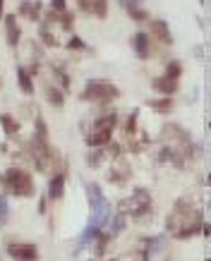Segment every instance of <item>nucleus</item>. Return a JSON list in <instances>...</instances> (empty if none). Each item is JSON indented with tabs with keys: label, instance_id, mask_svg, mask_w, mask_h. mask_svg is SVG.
<instances>
[{
	"label": "nucleus",
	"instance_id": "obj_1",
	"mask_svg": "<svg viewBox=\"0 0 211 261\" xmlns=\"http://www.w3.org/2000/svg\"><path fill=\"white\" fill-rule=\"evenodd\" d=\"M202 223H204V214L195 206L192 199L182 197L175 201L173 211L166 218V230L175 240H190L202 230Z\"/></svg>",
	"mask_w": 211,
	"mask_h": 261
},
{
	"label": "nucleus",
	"instance_id": "obj_2",
	"mask_svg": "<svg viewBox=\"0 0 211 261\" xmlns=\"http://www.w3.org/2000/svg\"><path fill=\"white\" fill-rule=\"evenodd\" d=\"M0 190L5 192V194H12V197L29 199L36 194V182H34L29 170H24L19 166H12L0 175Z\"/></svg>",
	"mask_w": 211,
	"mask_h": 261
},
{
	"label": "nucleus",
	"instance_id": "obj_3",
	"mask_svg": "<svg viewBox=\"0 0 211 261\" xmlns=\"http://www.w3.org/2000/svg\"><path fill=\"white\" fill-rule=\"evenodd\" d=\"M118 98H120V89L108 80H89L84 91L79 94V101L101 103V106H108V103L118 101Z\"/></svg>",
	"mask_w": 211,
	"mask_h": 261
},
{
	"label": "nucleus",
	"instance_id": "obj_4",
	"mask_svg": "<svg viewBox=\"0 0 211 261\" xmlns=\"http://www.w3.org/2000/svg\"><path fill=\"white\" fill-rule=\"evenodd\" d=\"M149 36L154 43H161V46L171 48L173 46V32L166 19H149Z\"/></svg>",
	"mask_w": 211,
	"mask_h": 261
},
{
	"label": "nucleus",
	"instance_id": "obj_5",
	"mask_svg": "<svg viewBox=\"0 0 211 261\" xmlns=\"http://www.w3.org/2000/svg\"><path fill=\"white\" fill-rule=\"evenodd\" d=\"M130 46H132L134 56L139 58V60H149V58L154 56V41L149 36L147 32H137L130 36Z\"/></svg>",
	"mask_w": 211,
	"mask_h": 261
},
{
	"label": "nucleus",
	"instance_id": "obj_6",
	"mask_svg": "<svg viewBox=\"0 0 211 261\" xmlns=\"http://www.w3.org/2000/svg\"><path fill=\"white\" fill-rule=\"evenodd\" d=\"M8 254L12 259L17 261H34L39 259V247L36 245H29V242H10L8 245Z\"/></svg>",
	"mask_w": 211,
	"mask_h": 261
},
{
	"label": "nucleus",
	"instance_id": "obj_7",
	"mask_svg": "<svg viewBox=\"0 0 211 261\" xmlns=\"http://www.w3.org/2000/svg\"><path fill=\"white\" fill-rule=\"evenodd\" d=\"M65 185H67V175L65 170H55L48 182V199L51 201H60L65 197Z\"/></svg>",
	"mask_w": 211,
	"mask_h": 261
},
{
	"label": "nucleus",
	"instance_id": "obj_8",
	"mask_svg": "<svg viewBox=\"0 0 211 261\" xmlns=\"http://www.w3.org/2000/svg\"><path fill=\"white\" fill-rule=\"evenodd\" d=\"M17 15H22L29 22H41L43 15V3L41 0H22V5L17 8Z\"/></svg>",
	"mask_w": 211,
	"mask_h": 261
},
{
	"label": "nucleus",
	"instance_id": "obj_9",
	"mask_svg": "<svg viewBox=\"0 0 211 261\" xmlns=\"http://www.w3.org/2000/svg\"><path fill=\"white\" fill-rule=\"evenodd\" d=\"M132 175V170H130V166H127L123 159H113V168H110L108 173V182L110 185H125L127 177Z\"/></svg>",
	"mask_w": 211,
	"mask_h": 261
},
{
	"label": "nucleus",
	"instance_id": "obj_10",
	"mask_svg": "<svg viewBox=\"0 0 211 261\" xmlns=\"http://www.w3.org/2000/svg\"><path fill=\"white\" fill-rule=\"evenodd\" d=\"M3 22H5V34H8V46L17 48L22 41V29L17 24V15H3Z\"/></svg>",
	"mask_w": 211,
	"mask_h": 261
},
{
	"label": "nucleus",
	"instance_id": "obj_11",
	"mask_svg": "<svg viewBox=\"0 0 211 261\" xmlns=\"http://www.w3.org/2000/svg\"><path fill=\"white\" fill-rule=\"evenodd\" d=\"M17 87L24 96H34L36 94V87H34V77L29 74V70L24 65H17Z\"/></svg>",
	"mask_w": 211,
	"mask_h": 261
},
{
	"label": "nucleus",
	"instance_id": "obj_12",
	"mask_svg": "<svg viewBox=\"0 0 211 261\" xmlns=\"http://www.w3.org/2000/svg\"><path fill=\"white\" fill-rule=\"evenodd\" d=\"M151 89H154L158 96H175V91H178V80H171V77L161 74V77H156V80L151 82Z\"/></svg>",
	"mask_w": 211,
	"mask_h": 261
},
{
	"label": "nucleus",
	"instance_id": "obj_13",
	"mask_svg": "<svg viewBox=\"0 0 211 261\" xmlns=\"http://www.w3.org/2000/svg\"><path fill=\"white\" fill-rule=\"evenodd\" d=\"M147 106H149V108H151L154 113H158V115H171V113L175 111V101H173V96L151 98V101H147Z\"/></svg>",
	"mask_w": 211,
	"mask_h": 261
},
{
	"label": "nucleus",
	"instance_id": "obj_14",
	"mask_svg": "<svg viewBox=\"0 0 211 261\" xmlns=\"http://www.w3.org/2000/svg\"><path fill=\"white\" fill-rule=\"evenodd\" d=\"M46 101L53 106V108H63L65 106V91L60 87H46Z\"/></svg>",
	"mask_w": 211,
	"mask_h": 261
},
{
	"label": "nucleus",
	"instance_id": "obj_15",
	"mask_svg": "<svg viewBox=\"0 0 211 261\" xmlns=\"http://www.w3.org/2000/svg\"><path fill=\"white\" fill-rule=\"evenodd\" d=\"M0 127H3V132L8 137H15L19 129H22V122L12 115H0Z\"/></svg>",
	"mask_w": 211,
	"mask_h": 261
},
{
	"label": "nucleus",
	"instance_id": "obj_16",
	"mask_svg": "<svg viewBox=\"0 0 211 261\" xmlns=\"http://www.w3.org/2000/svg\"><path fill=\"white\" fill-rule=\"evenodd\" d=\"M108 242H110V232L99 230V235L94 238V256H96V259L106 256V247H108Z\"/></svg>",
	"mask_w": 211,
	"mask_h": 261
},
{
	"label": "nucleus",
	"instance_id": "obj_17",
	"mask_svg": "<svg viewBox=\"0 0 211 261\" xmlns=\"http://www.w3.org/2000/svg\"><path fill=\"white\" fill-rule=\"evenodd\" d=\"M39 36H41V43H43V46H48V48H58V46H60V41L55 39V34L51 32V24L41 22V27H39Z\"/></svg>",
	"mask_w": 211,
	"mask_h": 261
},
{
	"label": "nucleus",
	"instance_id": "obj_18",
	"mask_svg": "<svg viewBox=\"0 0 211 261\" xmlns=\"http://www.w3.org/2000/svg\"><path fill=\"white\" fill-rule=\"evenodd\" d=\"M106 161V151L103 146H91V151L86 153V166L89 168H101Z\"/></svg>",
	"mask_w": 211,
	"mask_h": 261
},
{
	"label": "nucleus",
	"instance_id": "obj_19",
	"mask_svg": "<svg viewBox=\"0 0 211 261\" xmlns=\"http://www.w3.org/2000/svg\"><path fill=\"white\" fill-rule=\"evenodd\" d=\"M125 12H127V17H130L132 22H137V24H144V22H149V19H151L149 10H144L142 5H132V8H125Z\"/></svg>",
	"mask_w": 211,
	"mask_h": 261
},
{
	"label": "nucleus",
	"instance_id": "obj_20",
	"mask_svg": "<svg viewBox=\"0 0 211 261\" xmlns=\"http://www.w3.org/2000/svg\"><path fill=\"white\" fill-rule=\"evenodd\" d=\"M86 194H89V204H91V208H94V206H99L101 201H106L103 190L96 185V182H89V185H86Z\"/></svg>",
	"mask_w": 211,
	"mask_h": 261
},
{
	"label": "nucleus",
	"instance_id": "obj_21",
	"mask_svg": "<svg viewBox=\"0 0 211 261\" xmlns=\"http://www.w3.org/2000/svg\"><path fill=\"white\" fill-rule=\"evenodd\" d=\"M89 15L99 17V19H106V17H108V0H91Z\"/></svg>",
	"mask_w": 211,
	"mask_h": 261
},
{
	"label": "nucleus",
	"instance_id": "obj_22",
	"mask_svg": "<svg viewBox=\"0 0 211 261\" xmlns=\"http://www.w3.org/2000/svg\"><path fill=\"white\" fill-rule=\"evenodd\" d=\"M55 27H60L63 32H72V27H75V12H72V10H63Z\"/></svg>",
	"mask_w": 211,
	"mask_h": 261
},
{
	"label": "nucleus",
	"instance_id": "obj_23",
	"mask_svg": "<svg viewBox=\"0 0 211 261\" xmlns=\"http://www.w3.org/2000/svg\"><path fill=\"white\" fill-rule=\"evenodd\" d=\"M182 72H185V67H182V63L180 60H168V65H166V77H171V80H178L182 77Z\"/></svg>",
	"mask_w": 211,
	"mask_h": 261
},
{
	"label": "nucleus",
	"instance_id": "obj_24",
	"mask_svg": "<svg viewBox=\"0 0 211 261\" xmlns=\"http://www.w3.org/2000/svg\"><path fill=\"white\" fill-rule=\"evenodd\" d=\"M110 221V228H113V232H123V230L127 228V216L123 214V211H118L113 218H108Z\"/></svg>",
	"mask_w": 211,
	"mask_h": 261
},
{
	"label": "nucleus",
	"instance_id": "obj_25",
	"mask_svg": "<svg viewBox=\"0 0 211 261\" xmlns=\"http://www.w3.org/2000/svg\"><path fill=\"white\" fill-rule=\"evenodd\" d=\"M65 46H67V50H72V53H77V50H89V48H86V41L82 39V36H77V34H72L70 41H67Z\"/></svg>",
	"mask_w": 211,
	"mask_h": 261
},
{
	"label": "nucleus",
	"instance_id": "obj_26",
	"mask_svg": "<svg viewBox=\"0 0 211 261\" xmlns=\"http://www.w3.org/2000/svg\"><path fill=\"white\" fill-rule=\"evenodd\" d=\"M137 118H139L137 111L130 113V118H127V122H125V135L127 137H134V132H137Z\"/></svg>",
	"mask_w": 211,
	"mask_h": 261
},
{
	"label": "nucleus",
	"instance_id": "obj_27",
	"mask_svg": "<svg viewBox=\"0 0 211 261\" xmlns=\"http://www.w3.org/2000/svg\"><path fill=\"white\" fill-rule=\"evenodd\" d=\"M48 8L55 10V12H63V10H67V0H51Z\"/></svg>",
	"mask_w": 211,
	"mask_h": 261
},
{
	"label": "nucleus",
	"instance_id": "obj_28",
	"mask_svg": "<svg viewBox=\"0 0 211 261\" xmlns=\"http://www.w3.org/2000/svg\"><path fill=\"white\" fill-rule=\"evenodd\" d=\"M75 3H77L79 12H86V15H89V5H91V0H75Z\"/></svg>",
	"mask_w": 211,
	"mask_h": 261
},
{
	"label": "nucleus",
	"instance_id": "obj_29",
	"mask_svg": "<svg viewBox=\"0 0 211 261\" xmlns=\"http://www.w3.org/2000/svg\"><path fill=\"white\" fill-rule=\"evenodd\" d=\"M39 214H46V199H41L39 201Z\"/></svg>",
	"mask_w": 211,
	"mask_h": 261
},
{
	"label": "nucleus",
	"instance_id": "obj_30",
	"mask_svg": "<svg viewBox=\"0 0 211 261\" xmlns=\"http://www.w3.org/2000/svg\"><path fill=\"white\" fill-rule=\"evenodd\" d=\"M3 15H5V0H0V19H3Z\"/></svg>",
	"mask_w": 211,
	"mask_h": 261
},
{
	"label": "nucleus",
	"instance_id": "obj_31",
	"mask_svg": "<svg viewBox=\"0 0 211 261\" xmlns=\"http://www.w3.org/2000/svg\"><path fill=\"white\" fill-rule=\"evenodd\" d=\"M0 89H3V77H0Z\"/></svg>",
	"mask_w": 211,
	"mask_h": 261
}]
</instances>
